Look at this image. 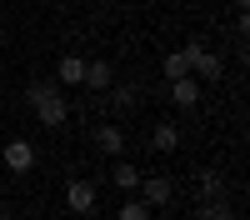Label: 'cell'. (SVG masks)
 Returning a JSON list of instances; mask_svg holds the SVG:
<instances>
[{"instance_id": "2", "label": "cell", "mask_w": 250, "mask_h": 220, "mask_svg": "<svg viewBox=\"0 0 250 220\" xmlns=\"http://www.w3.org/2000/svg\"><path fill=\"white\" fill-rule=\"evenodd\" d=\"M140 200H145V205H150V210H160V205H170V195H175V180L170 175H140Z\"/></svg>"}, {"instance_id": "13", "label": "cell", "mask_w": 250, "mask_h": 220, "mask_svg": "<svg viewBox=\"0 0 250 220\" xmlns=\"http://www.w3.org/2000/svg\"><path fill=\"white\" fill-rule=\"evenodd\" d=\"M95 145L105 150V155H120V150H125V130H115V125H105V130H95Z\"/></svg>"}, {"instance_id": "10", "label": "cell", "mask_w": 250, "mask_h": 220, "mask_svg": "<svg viewBox=\"0 0 250 220\" xmlns=\"http://www.w3.org/2000/svg\"><path fill=\"white\" fill-rule=\"evenodd\" d=\"M110 105H115L120 115H130V110L140 105V85H110Z\"/></svg>"}, {"instance_id": "8", "label": "cell", "mask_w": 250, "mask_h": 220, "mask_svg": "<svg viewBox=\"0 0 250 220\" xmlns=\"http://www.w3.org/2000/svg\"><path fill=\"white\" fill-rule=\"evenodd\" d=\"M190 70H195L200 80H220V70H225V60H220L215 50H205V45H200V50H195V65H190Z\"/></svg>"}, {"instance_id": "16", "label": "cell", "mask_w": 250, "mask_h": 220, "mask_svg": "<svg viewBox=\"0 0 250 220\" xmlns=\"http://www.w3.org/2000/svg\"><path fill=\"white\" fill-rule=\"evenodd\" d=\"M195 220H230V205H225V200H200Z\"/></svg>"}, {"instance_id": "19", "label": "cell", "mask_w": 250, "mask_h": 220, "mask_svg": "<svg viewBox=\"0 0 250 220\" xmlns=\"http://www.w3.org/2000/svg\"><path fill=\"white\" fill-rule=\"evenodd\" d=\"M0 115H5V100H0Z\"/></svg>"}, {"instance_id": "7", "label": "cell", "mask_w": 250, "mask_h": 220, "mask_svg": "<svg viewBox=\"0 0 250 220\" xmlns=\"http://www.w3.org/2000/svg\"><path fill=\"white\" fill-rule=\"evenodd\" d=\"M80 85H90V90H110V85H115L110 60H90V65H85V80H80Z\"/></svg>"}, {"instance_id": "9", "label": "cell", "mask_w": 250, "mask_h": 220, "mask_svg": "<svg viewBox=\"0 0 250 220\" xmlns=\"http://www.w3.org/2000/svg\"><path fill=\"white\" fill-rule=\"evenodd\" d=\"M150 145H155V150H160V155H170V150H175V145H180V130H175V125H170V120H160V125H155V130H150Z\"/></svg>"}, {"instance_id": "18", "label": "cell", "mask_w": 250, "mask_h": 220, "mask_svg": "<svg viewBox=\"0 0 250 220\" xmlns=\"http://www.w3.org/2000/svg\"><path fill=\"white\" fill-rule=\"evenodd\" d=\"M0 220H20V215H0Z\"/></svg>"}, {"instance_id": "14", "label": "cell", "mask_w": 250, "mask_h": 220, "mask_svg": "<svg viewBox=\"0 0 250 220\" xmlns=\"http://www.w3.org/2000/svg\"><path fill=\"white\" fill-rule=\"evenodd\" d=\"M115 185H120V190H135V185H140V165H130V160H115Z\"/></svg>"}, {"instance_id": "6", "label": "cell", "mask_w": 250, "mask_h": 220, "mask_svg": "<svg viewBox=\"0 0 250 220\" xmlns=\"http://www.w3.org/2000/svg\"><path fill=\"white\" fill-rule=\"evenodd\" d=\"M195 50H200V40H190L185 50H170V55H165V80H180V75H190V65H195Z\"/></svg>"}, {"instance_id": "5", "label": "cell", "mask_w": 250, "mask_h": 220, "mask_svg": "<svg viewBox=\"0 0 250 220\" xmlns=\"http://www.w3.org/2000/svg\"><path fill=\"white\" fill-rule=\"evenodd\" d=\"M170 105H180V110H195V105H200V80H195V75L170 80Z\"/></svg>"}, {"instance_id": "4", "label": "cell", "mask_w": 250, "mask_h": 220, "mask_svg": "<svg viewBox=\"0 0 250 220\" xmlns=\"http://www.w3.org/2000/svg\"><path fill=\"white\" fill-rule=\"evenodd\" d=\"M95 180H70L65 185V210H75V215H90L95 210Z\"/></svg>"}, {"instance_id": "12", "label": "cell", "mask_w": 250, "mask_h": 220, "mask_svg": "<svg viewBox=\"0 0 250 220\" xmlns=\"http://www.w3.org/2000/svg\"><path fill=\"white\" fill-rule=\"evenodd\" d=\"M80 80H85V60L80 55H60V80L55 85H80Z\"/></svg>"}, {"instance_id": "15", "label": "cell", "mask_w": 250, "mask_h": 220, "mask_svg": "<svg viewBox=\"0 0 250 220\" xmlns=\"http://www.w3.org/2000/svg\"><path fill=\"white\" fill-rule=\"evenodd\" d=\"M115 220H155V210L145 205V200H125V205L115 210Z\"/></svg>"}, {"instance_id": "17", "label": "cell", "mask_w": 250, "mask_h": 220, "mask_svg": "<svg viewBox=\"0 0 250 220\" xmlns=\"http://www.w3.org/2000/svg\"><path fill=\"white\" fill-rule=\"evenodd\" d=\"M235 5H240V10H245V5H250V0H235Z\"/></svg>"}, {"instance_id": "3", "label": "cell", "mask_w": 250, "mask_h": 220, "mask_svg": "<svg viewBox=\"0 0 250 220\" xmlns=\"http://www.w3.org/2000/svg\"><path fill=\"white\" fill-rule=\"evenodd\" d=\"M0 165L15 170V175H25L35 165V145H30V140H5V145H0Z\"/></svg>"}, {"instance_id": "1", "label": "cell", "mask_w": 250, "mask_h": 220, "mask_svg": "<svg viewBox=\"0 0 250 220\" xmlns=\"http://www.w3.org/2000/svg\"><path fill=\"white\" fill-rule=\"evenodd\" d=\"M25 100L35 105V115H40V125H65V115H70V105H65V95H60V85L55 80H30V90H25Z\"/></svg>"}, {"instance_id": "11", "label": "cell", "mask_w": 250, "mask_h": 220, "mask_svg": "<svg viewBox=\"0 0 250 220\" xmlns=\"http://www.w3.org/2000/svg\"><path fill=\"white\" fill-rule=\"evenodd\" d=\"M200 200H225V175L220 170H200Z\"/></svg>"}]
</instances>
